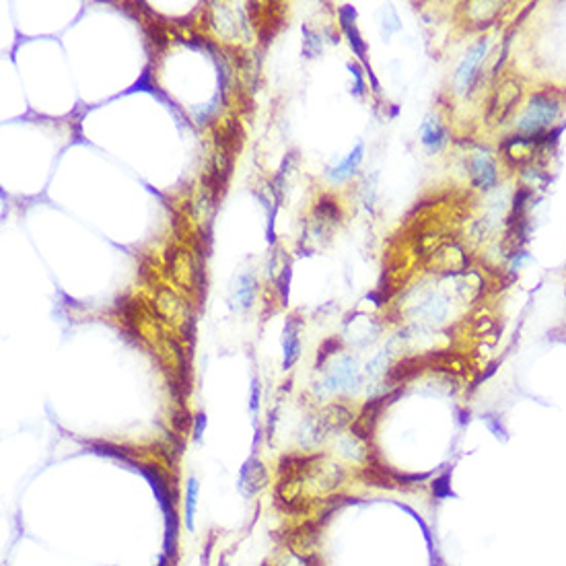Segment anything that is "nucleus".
I'll return each mask as SVG.
<instances>
[{
  "instance_id": "412c9836",
  "label": "nucleus",
  "mask_w": 566,
  "mask_h": 566,
  "mask_svg": "<svg viewBox=\"0 0 566 566\" xmlns=\"http://www.w3.org/2000/svg\"><path fill=\"white\" fill-rule=\"evenodd\" d=\"M221 566H227V565H221Z\"/></svg>"
},
{
  "instance_id": "0eeeda50",
  "label": "nucleus",
  "mask_w": 566,
  "mask_h": 566,
  "mask_svg": "<svg viewBox=\"0 0 566 566\" xmlns=\"http://www.w3.org/2000/svg\"><path fill=\"white\" fill-rule=\"evenodd\" d=\"M299 330H301V322L297 317H288L286 325H284V369H290L297 363L299 354H301V340H299Z\"/></svg>"
},
{
  "instance_id": "9d476101",
  "label": "nucleus",
  "mask_w": 566,
  "mask_h": 566,
  "mask_svg": "<svg viewBox=\"0 0 566 566\" xmlns=\"http://www.w3.org/2000/svg\"><path fill=\"white\" fill-rule=\"evenodd\" d=\"M363 155H364V144L363 142H359V144L354 146V151H352L340 165H336L334 169L327 171V175H330L334 182H346V180H348L350 175H354V171L359 169V165L363 161Z\"/></svg>"
},
{
  "instance_id": "2eb2a0df",
  "label": "nucleus",
  "mask_w": 566,
  "mask_h": 566,
  "mask_svg": "<svg viewBox=\"0 0 566 566\" xmlns=\"http://www.w3.org/2000/svg\"><path fill=\"white\" fill-rule=\"evenodd\" d=\"M136 91H148V93H157V85L153 82V77H151V72L148 70H144L141 75V79L134 82L128 91H126V95L128 93H136Z\"/></svg>"
},
{
  "instance_id": "6ab92c4d",
  "label": "nucleus",
  "mask_w": 566,
  "mask_h": 566,
  "mask_svg": "<svg viewBox=\"0 0 566 566\" xmlns=\"http://www.w3.org/2000/svg\"><path fill=\"white\" fill-rule=\"evenodd\" d=\"M258 408H260V383L258 379L251 381V398H249V410L254 414H258Z\"/></svg>"
},
{
  "instance_id": "aec40b11",
  "label": "nucleus",
  "mask_w": 566,
  "mask_h": 566,
  "mask_svg": "<svg viewBox=\"0 0 566 566\" xmlns=\"http://www.w3.org/2000/svg\"><path fill=\"white\" fill-rule=\"evenodd\" d=\"M204 428H206V414H198V416H196V426H194V439H196V441L202 439Z\"/></svg>"
},
{
  "instance_id": "9b49d317",
  "label": "nucleus",
  "mask_w": 566,
  "mask_h": 566,
  "mask_svg": "<svg viewBox=\"0 0 566 566\" xmlns=\"http://www.w3.org/2000/svg\"><path fill=\"white\" fill-rule=\"evenodd\" d=\"M416 313L428 322H443L447 315V301L441 295H428L423 303L416 307Z\"/></svg>"
},
{
  "instance_id": "a211bd4d",
  "label": "nucleus",
  "mask_w": 566,
  "mask_h": 566,
  "mask_svg": "<svg viewBox=\"0 0 566 566\" xmlns=\"http://www.w3.org/2000/svg\"><path fill=\"white\" fill-rule=\"evenodd\" d=\"M348 70L352 72L354 77V95H363L364 93V81H363V72H361V66L359 64H348Z\"/></svg>"
},
{
  "instance_id": "7ed1b4c3",
  "label": "nucleus",
  "mask_w": 566,
  "mask_h": 566,
  "mask_svg": "<svg viewBox=\"0 0 566 566\" xmlns=\"http://www.w3.org/2000/svg\"><path fill=\"white\" fill-rule=\"evenodd\" d=\"M488 45H490V40H488V38H482L476 45H472V50L465 54V58L462 60V64H459L457 72H455V79H453V81H455V87H457V93H465V91L472 87V81H474V77H476V68H478V64H480L482 58L486 56Z\"/></svg>"
},
{
  "instance_id": "f257e3e1",
  "label": "nucleus",
  "mask_w": 566,
  "mask_h": 566,
  "mask_svg": "<svg viewBox=\"0 0 566 566\" xmlns=\"http://www.w3.org/2000/svg\"><path fill=\"white\" fill-rule=\"evenodd\" d=\"M558 111H560L558 97H554L550 91L535 93L529 99L526 114H523V118L519 121V132H523L526 136H538V134H542V130L546 126H552V121L558 118Z\"/></svg>"
},
{
  "instance_id": "6e6552de",
  "label": "nucleus",
  "mask_w": 566,
  "mask_h": 566,
  "mask_svg": "<svg viewBox=\"0 0 566 566\" xmlns=\"http://www.w3.org/2000/svg\"><path fill=\"white\" fill-rule=\"evenodd\" d=\"M420 141L430 153H439L445 146L447 130L437 116H426L420 126Z\"/></svg>"
},
{
  "instance_id": "f3484780",
  "label": "nucleus",
  "mask_w": 566,
  "mask_h": 566,
  "mask_svg": "<svg viewBox=\"0 0 566 566\" xmlns=\"http://www.w3.org/2000/svg\"><path fill=\"white\" fill-rule=\"evenodd\" d=\"M338 348H340V340H338V338H330V340H325L324 346H322L320 352H317V369H320V366L325 363V359H327L330 354H334Z\"/></svg>"
},
{
  "instance_id": "f03ea898",
  "label": "nucleus",
  "mask_w": 566,
  "mask_h": 566,
  "mask_svg": "<svg viewBox=\"0 0 566 566\" xmlns=\"http://www.w3.org/2000/svg\"><path fill=\"white\" fill-rule=\"evenodd\" d=\"M359 387H361V371H359V361L354 357H342L327 371L325 381L322 383L324 393H334V391L357 393Z\"/></svg>"
},
{
  "instance_id": "dca6fc26",
  "label": "nucleus",
  "mask_w": 566,
  "mask_h": 566,
  "mask_svg": "<svg viewBox=\"0 0 566 566\" xmlns=\"http://www.w3.org/2000/svg\"><path fill=\"white\" fill-rule=\"evenodd\" d=\"M385 361H387V350L379 352L371 363L366 364V375H369V377H377V375H381L385 371Z\"/></svg>"
},
{
  "instance_id": "1a4fd4ad",
  "label": "nucleus",
  "mask_w": 566,
  "mask_h": 566,
  "mask_svg": "<svg viewBox=\"0 0 566 566\" xmlns=\"http://www.w3.org/2000/svg\"><path fill=\"white\" fill-rule=\"evenodd\" d=\"M496 165L492 163V159L488 155H478L474 157L472 161V182L476 187L480 190H490L496 185Z\"/></svg>"
},
{
  "instance_id": "423d86ee",
  "label": "nucleus",
  "mask_w": 566,
  "mask_h": 566,
  "mask_svg": "<svg viewBox=\"0 0 566 566\" xmlns=\"http://www.w3.org/2000/svg\"><path fill=\"white\" fill-rule=\"evenodd\" d=\"M256 293H258L256 276L249 274V272L239 274V276H237V283L233 286V293H231V305H233V309H237V311H247V309L254 305Z\"/></svg>"
},
{
  "instance_id": "ddd939ff",
  "label": "nucleus",
  "mask_w": 566,
  "mask_h": 566,
  "mask_svg": "<svg viewBox=\"0 0 566 566\" xmlns=\"http://www.w3.org/2000/svg\"><path fill=\"white\" fill-rule=\"evenodd\" d=\"M303 54L305 58H317L320 54H322V38L320 36H315L307 25L303 27Z\"/></svg>"
},
{
  "instance_id": "20e7f679",
  "label": "nucleus",
  "mask_w": 566,
  "mask_h": 566,
  "mask_svg": "<svg viewBox=\"0 0 566 566\" xmlns=\"http://www.w3.org/2000/svg\"><path fill=\"white\" fill-rule=\"evenodd\" d=\"M268 482V472L266 465L258 459V457H249L243 467L239 469V480H237V488L245 499H251L254 494H258L263 486Z\"/></svg>"
},
{
  "instance_id": "39448f33",
  "label": "nucleus",
  "mask_w": 566,
  "mask_h": 566,
  "mask_svg": "<svg viewBox=\"0 0 566 566\" xmlns=\"http://www.w3.org/2000/svg\"><path fill=\"white\" fill-rule=\"evenodd\" d=\"M344 325H346V338L354 344V346H359V348L369 346V344L377 340L379 325L375 324L371 317H366V315H361V320H357V315L354 317H348L344 322Z\"/></svg>"
},
{
  "instance_id": "4468645a",
  "label": "nucleus",
  "mask_w": 566,
  "mask_h": 566,
  "mask_svg": "<svg viewBox=\"0 0 566 566\" xmlns=\"http://www.w3.org/2000/svg\"><path fill=\"white\" fill-rule=\"evenodd\" d=\"M290 278H293V263L284 262L283 272H281V276L276 278V286H278V293H281V299H283V303H288Z\"/></svg>"
},
{
  "instance_id": "f8f14e48",
  "label": "nucleus",
  "mask_w": 566,
  "mask_h": 566,
  "mask_svg": "<svg viewBox=\"0 0 566 566\" xmlns=\"http://www.w3.org/2000/svg\"><path fill=\"white\" fill-rule=\"evenodd\" d=\"M198 490L200 484L196 478L187 480V494H185V526L190 531H194V515H196V505H198Z\"/></svg>"
}]
</instances>
